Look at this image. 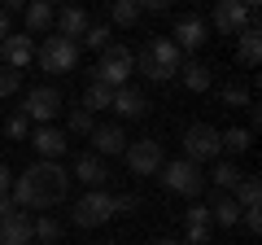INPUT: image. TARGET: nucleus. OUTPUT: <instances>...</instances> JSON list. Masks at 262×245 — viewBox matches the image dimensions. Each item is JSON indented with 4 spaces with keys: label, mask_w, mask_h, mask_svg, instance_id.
I'll list each match as a JSON object with an SVG mask.
<instances>
[{
    "label": "nucleus",
    "mask_w": 262,
    "mask_h": 245,
    "mask_svg": "<svg viewBox=\"0 0 262 245\" xmlns=\"http://www.w3.org/2000/svg\"><path fill=\"white\" fill-rule=\"evenodd\" d=\"M179 62H184V53H179L175 44H170L166 35L149 39V44L140 48V57H136V66H140L144 79H153V84H166V79H175Z\"/></svg>",
    "instance_id": "obj_2"
},
{
    "label": "nucleus",
    "mask_w": 262,
    "mask_h": 245,
    "mask_svg": "<svg viewBox=\"0 0 262 245\" xmlns=\"http://www.w3.org/2000/svg\"><path fill=\"white\" fill-rule=\"evenodd\" d=\"M75 179H83L88 189H105V179H110V167H105L101 153H83L75 162Z\"/></svg>",
    "instance_id": "obj_19"
},
{
    "label": "nucleus",
    "mask_w": 262,
    "mask_h": 245,
    "mask_svg": "<svg viewBox=\"0 0 262 245\" xmlns=\"http://www.w3.org/2000/svg\"><path fill=\"white\" fill-rule=\"evenodd\" d=\"M232 197H236V206H241V210L258 206V201H262V184H258V175H241V184L232 189Z\"/></svg>",
    "instance_id": "obj_23"
},
{
    "label": "nucleus",
    "mask_w": 262,
    "mask_h": 245,
    "mask_svg": "<svg viewBox=\"0 0 262 245\" xmlns=\"http://www.w3.org/2000/svg\"><path fill=\"white\" fill-rule=\"evenodd\" d=\"M48 5H57V0H48Z\"/></svg>",
    "instance_id": "obj_45"
},
{
    "label": "nucleus",
    "mask_w": 262,
    "mask_h": 245,
    "mask_svg": "<svg viewBox=\"0 0 262 245\" xmlns=\"http://www.w3.org/2000/svg\"><path fill=\"white\" fill-rule=\"evenodd\" d=\"M22 114H27L31 122H53L57 114H61V92H57V88H31L27 101H22Z\"/></svg>",
    "instance_id": "obj_9"
},
{
    "label": "nucleus",
    "mask_w": 262,
    "mask_h": 245,
    "mask_svg": "<svg viewBox=\"0 0 262 245\" xmlns=\"http://www.w3.org/2000/svg\"><path fill=\"white\" fill-rule=\"evenodd\" d=\"M158 245H179V241H158Z\"/></svg>",
    "instance_id": "obj_44"
},
{
    "label": "nucleus",
    "mask_w": 262,
    "mask_h": 245,
    "mask_svg": "<svg viewBox=\"0 0 262 245\" xmlns=\"http://www.w3.org/2000/svg\"><path fill=\"white\" fill-rule=\"evenodd\" d=\"M136 5H140V13H166L175 0H136Z\"/></svg>",
    "instance_id": "obj_38"
},
{
    "label": "nucleus",
    "mask_w": 262,
    "mask_h": 245,
    "mask_svg": "<svg viewBox=\"0 0 262 245\" xmlns=\"http://www.w3.org/2000/svg\"><path fill=\"white\" fill-rule=\"evenodd\" d=\"M249 27V9L241 0H214V31L219 35H241Z\"/></svg>",
    "instance_id": "obj_10"
},
{
    "label": "nucleus",
    "mask_w": 262,
    "mask_h": 245,
    "mask_svg": "<svg viewBox=\"0 0 262 245\" xmlns=\"http://www.w3.org/2000/svg\"><path fill=\"white\" fill-rule=\"evenodd\" d=\"M0 9H5V13H22V9H27V0H5Z\"/></svg>",
    "instance_id": "obj_40"
},
{
    "label": "nucleus",
    "mask_w": 262,
    "mask_h": 245,
    "mask_svg": "<svg viewBox=\"0 0 262 245\" xmlns=\"http://www.w3.org/2000/svg\"><path fill=\"white\" fill-rule=\"evenodd\" d=\"M101 62H96V84H105V88H122V84H131V66H136V57H131V48H122V44H105L101 48Z\"/></svg>",
    "instance_id": "obj_4"
},
{
    "label": "nucleus",
    "mask_w": 262,
    "mask_h": 245,
    "mask_svg": "<svg viewBox=\"0 0 262 245\" xmlns=\"http://www.w3.org/2000/svg\"><path fill=\"white\" fill-rule=\"evenodd\" d=\"M184 153H188V162H214L219 153H223L219 127H210V122H192V127L184 132Z\"/></svg>",
    "instance_id": "obj_7"
},
{
    "label": "nucleus",
    "mask_w": 262,
    "mask_h": 245,
    "mask_svg": "<svg viewBox=\"0 0 262 245\" xmlns=\"http://www.w3.org/2000/svg\"><path fill=\"white\" fill-rule=\"evenodd\" d=\"M122 158H127L131 175H158L162 162H166V153H162V140H131L127 149H122Z\"/></svg>",
    "instance_id": "obj_8"
},
{
    "label": "nucleus",
    "mask_w": 262,
    "mask_h": 245,
    "mask_svg": "<svg viewBox=\"0 0 262 245\" xmlns=\"http://www.w3.org/2000/svg\"><path fill=\"white\" fill-rule=\"evenodd\" d=\"M210 219H214L219 228H236V219H241V206H236L232 193H219V197L210 201Z\"/></svg>",
    "instance_id": "obj_22"
},
{
    "label": "nucleus",
    "mask_w": 262,
    "mask_h": 245,
    "mask_svg": "<svg viewBox=\"0 0 262 245\" xmlns=\"http://www.w3.org/2000/svg\"><path fill=\"white\" fill-rule=\"evenodd\" d=\"M0 57H5V66L27 70L31 62H35V44H31L27 31H22V35H5V39H0Z\"/></svg>",
    "instance_id": "obj_13"
},
{
    "label": "nucleus",
    "mask_w": 262,
    "mask_h": 245,
    "mask_svg": "<svg viewBox=\"0 0 262 245\" xmlns=\"http://www.w3.org/2000/svg\"><path fill=\"white\" fill-rule=\"evenodd\" d=\"M241 223H245V232H249V236H258V232H262V215H258V206L241 210Z\"/></svg>",
    "instance_id": "obj_37"
},
{
    "label": "nucleus",
    "mask_w": 262,
    "mask_h": 245,
    "mask_svg": "<svg viewBox=\"0 0 262 245\" xmlns=\"http://www.w3.org/2000/svg\"><path fill=\"white\" fill-rule=\"evenodd\" d=\"M110 110L118 114V118H144V114H149V96H144V88H131V84H122V88H114V101H110Z\"/></svg>",
    "instance_id": "obj_12"
},
{
    "label": "nucleus",
    "mask_w": 262,
    "mask_h": 245,
    "mask_svg": "<svg viewBox=\"0 0 262 245\" xmlns=\"http://www.w3.org/2000/svg\"><path fill=\"white\" fill-rule=\"evenodd\" d=\"M70 219H75L79 228H101V223H110V219H114V193H105V189H88L83 197L75 201Z\"/></svg>",
    "instance_id": "obj_6"
},
{
    "label": "nucleus",
    "mask_w": 262,
    "mask_h": 245,
    "mask_svg": "<svg viewBox=\"0 0 262 245\" xmlns=\"http://www.w3.org/2000/svg\"><path fill=\"white\" fill-rule=\"evenodd\" d=\"M206 39H210V22H206V18H196V13H188V18H179L175 39H170V44H175L179 53H196Z\"/></svg>",
    "instance_id": "obj_11"
},
{
    "label": "nucleus",
    "mask_w": 262,
    "mask_h": 245,
    "mask_svg": "<svg viewBox=\"0 0 262 245\" xmlns=\"http://www.w3.org/2000/svg\"><path fill=\"white\" fill-rule=\"evenodd\" d=\"M18 92H22V70L0 66V101H5V96H18Z\"/></svg>",
    "instance_id": "obj_29"
},
{
    "label": "nucleus",
    "mask_w": 262,
    "mask_h": 245,
    "mask_svg": "<svg viewBox=\"0 0 262 245\" xmlns=\"http://www.w3.org/2000/svg\"><path fill=\"white\" fill-rule=\"evenodd\" d=\"M5 132H9V140H22V136H31V118H27V114H13V118L9 122H5Z\"/></svg>",
    "instance_id": "obj_33"
},
{
    "label": "nucleus",
    "mask_w": 262,
    "mask_h": 245,
    "mask_svg": "<svg viewBox=\"0 0 262 245\" xmlns=\"http://www.w3.org/2000/svg\"><path fill=\"white\" fill-rule=\"evenodd\" d=\"M9 210H18V206H13V197H9V193H0V219L9 215Z\"/></svg>",
    "instance_id": "obj_41"
},
{
    "label": "nucleus",
    "mask_w": 262,
    "mask_h": 245,
    "mask_svg": "<svg viewBox=\"0 0 262 245\" xmlns=\"http://www.w3.org/2000/svg\"><path fill=\"white\" fill-rule=\"evenodd\" d=\"M262 31H258V13H249V27L241 31V44H236V57H241V66H258V57H262Z\"/></svg>",
    "instance_id": "obj_18"
},
{
    "label": "nucleus",
    "mask_w": 262,
    "mask_h": 245,
    "mask_svg": "<svg viewBox=\"0 0 262 245\" xmlns=\"http://www.w3.org/2000/svg\"><path fill=\"white\" fill-rule=\"evenodd\" d=\"M31 232H35V241H44V245L61 241V223H57L53 215H44V219H31Z\"/></svg>",
    "instance_id": "obj_28"
},
{
    "label": "nucleus",
    "mask_w": 262,
    "mask_h": 245,
    "mask_svg": "<svg viewBox=\"0 0 262 245\" xmlns=\"http://www.w3.org/2000/svg\"><path fill=\"white\" fill-rule=\"evenodd\" d=\"M92 145L101 158H114V153L127 149V132H122L118 122H101V127H92Z\"/></svg>",
    "instance_id": "obj_17"
},
{
    "label": "nucleus",
    "mask_w": 262,
    "mask_h": 245,
    "mask_svg": "<svg viewBox=\"0 0 262 245\" xmlns=\"http://www.w3.org/2000/svg\"><path fill=\"white\" fill-rule=\"evenodd\" d=\"M210 179H214V189H219V193H232L236 184H241V171H236V162H214Z\"/></svg>",
    "instance_id": "obj_26"
},
{
    "label": "nucleus",
    "mask_w": 262,
    "mask_h": 245,
    "mask_svg": "<svg viewBox=\"0 0 262 245\" xmlns=\"http://www.w3.org/2000/svg\"><path fill=\"white\" fill-rule=\"evenodd\" d=\"M53 27H57V35L75 39V35H83V31L92 27V18H88V9H79V5H70V9H61V13L53 18Z\"/></svg>",
    "instance_id": "obj_21"
},
{
    "label": "nucleus",
    "mask_w": 262,
    "mask_h": 245,
    "mask_svg": "<svg viewBox=\"0 0 262 245\" xmlns=\"http://www.w3.org/2000/svg\"><path fill=\"white\" fill-rule=\"evenodd\" d=\"M9 184H13V171L0 162V193H9Z\"/></svg>",
    "instance_id": "obj_39"
},
{
    "label": "nucleus",
    "mask_w": 262,
    "mask_h": 245,
    "mask_svg": "<svg viewBox=\"0 0 262 245\" xmlns=\"http://www.w3.org/2000/svg\"><path fill=\"white\" fill-rule=\"evenodd\" d=\"M223 105H232V110H236V105H249V88H245V84H227L223 88Z\"/></svg>",
    "instance_id": "obj_34"
},
{
    "label": "nucleus",
    "mask_w": 262,
    "mask_h": 245,
    "mask_svg": "<svg viewBox=\"0 0 262 245\" xmlns=\"http://www.w3.org/2000/svg\"><path fill=\"white\" fill-rule=\"evenodd\" d=\"M22 18H27V35H44V31L53 27L57 9L48 5V0H27V9H22Z\"/></svg>",
    "instance_id": "obj_20"
},
{
    "label": "nucleus",
    "mask_w": 262,
    "mask_h": 245,
    "mask_svg": "<svg viewBox=\"0 0 262 245\" xmlns=\"http://www.w3.org/2000/svg\"><path fill=\"white\" fill-rule=\"evenodd\" d=\"M175 79L188 88V92H206V88L214 84V66H206L201 57H188V62H179Z\"/></svg>",
    "instance_id": "obj_14"
},
{
    "label": "nucleus",
    "mask_w": 262,
    "mask_h": 245,
    "mask_svg": "<svg viewBox=\"0 0 262 245\" xmlns=\"http://www.w3.org/2000/svg\"><path fill=\"white\" fill-rule=\"evenodd\" d=\"M140 210V197L136 193H122V197H114V215H136Z\"/></svg>",
    "instance_id": "obj_36"
},
{
    "label": "nucleus",
    "mask_w": 262,
    "mask_h": 245,
    "mask_svg": "<svg viewBox=\"0 0 262 245\" xmlns=\"http://www.w3.org/2000/svg\"><path fill=\"white\" fill-rule=\"evenodd\" d=\"M92 110H83V105H75V110H70V132H79V136H92Z\"/></svg>",
    "instance_id": "obj_30"
},
{
    "label": "nucleus",
    "mask_w": 262,
    "mask_h": 245,
    "mask_svg": "<svg viewBox=\"0 0 262 245\" xmlns=\"http://www.w3.org/2000/svg\"><path fill=\"white\" fill-rule=\"evenodd\" d=\"M110 22L114 27H136L140 22V5L136 0H110Z\"/></svg>",
    "instance_id": "obj_24"
},
{
    "label": "nucleus",
    "mask_w": 262,
    "mask_h": 245,
    "mask_svg": "<svg viewBox=\"0 0 262 245\" xmlns=\"http://www.w3.org/2000/svg\"><path fill=\"white\" fill-rule=\"evenodd\" d=\"M31 145H35V153H39V158L57 162V158H61V153H66V145H70V140H66V136L57 132L53 122H39L35 132H31Z\"/></svg>",
    "instance_id": "obj_16"
},
{
    "label": "nucleus",
    "mask_w": 262,
    "mask_h": 245,
    "mask_svg": "<svg viewBox=\"0 0 262 245\" xmlns=\"http://www.w3.org/2000/svg\"><path fill=\"white\" fill-rule=\"evenodd\" d=\"M241 5H245L249 13H258V5H262V0H241Z\"/></svg>",
    "instance_id": "obj_43"
},
{
    "label": "nucleus",
    "mask_w": 262,
    "mask_h": 245,
    "mask_svg": "<svg viewBox=\"0 0 262 245\" xmlns=\"http://www.w3.org/2000/svg\"><path fill=\"white\" fill-rule=\"evenodd\" d=\"M158 179H162V184H166L170 193H179V197H196V193L206 189V175H201V162H188V158L162 162Z\"/></svg>",
    "instance_id": "obj_3"
},
{
    "label": "nucleus",
    "mask_w": 262,
    "mask_h": 245,
    "mask_svg": "<svg viewBox=\"0 0 262 245\" xmlns=\"http://www.w3.org/2000/svg\"><path fill=\"white\" fill-rule=\"evenodd\" d=\"M184 223H210V228H214V219H210V206H206V201H192V206L184 210Z\"/></svg>",
    "instance_id": "obj_35"
},
{
    "label": "nucleus",
    "mask_w": 262,
    "mask_h": 245,
    "mask_svg": "<svg viewBox=\"0 0 262 245\" xmlns=\"http://www.w3.org/2000/svg\"><path fill=\"white\" fill-rule=\"evenodd\" d=\"M5 35H9V13L0 9V39H5Z\"/></svg>",
    "instance_id": "obj_42"
},
{
    "label": "nucleus",
    "mask_w": 262,
    "mask_h": 245,
    "mask_svg": "<svg viewBox=\"0 0 262 245\" xmlns=\"http://www.w3.org/2000/svg\"><path fill=\"white\" fill-rule=\"evenodd\" d=\"M79 39H83V44H88V48L96 53V48H105V44H110V27H101V22H96V27H88V31H83Z\"/></svg>",
    "instance_id": "obj_31"
},
{
    "label": "nucleus",
    "mask_w": 262,
    "mask_h": 245,
    "mask_svg": "<svg viewBox=\"0 0 262 245\" xmlns=\"http://www.w3.org/2000/svg\"><path fill=\"white\" fill-rule=\"evenodd\" d=\"M184 245H210V223H184Z\"/></svg>",
    "instance_id": "obj_32"
},
{
    "label": "nucleus",
    "mask_w": 262,
    "mask_h": 245,
    "mask_svg": "<svg viewBox=\"0 0 262 245\" xmlns=\"http://www.w3.org/2000/svg\"><path fill=\"white\" fill-rule=\"evenodd\" d=\"M219 140H223V153H245L253 145V132L249 127H227V132H219Z\"/></svg>",
    "instance_id": "obj_25"
},
{
    "label": "nucleus",
    "mask_w": 262,
    "mask_h": 245,
    "mask_svg": "<svg viewBox=\"0 0 262 245\" xmlns=\"http://www.w3.org/2000/svg\"><path fill=\"white\" fill-rule=\"evenodd\" d=\"M9 197L18 210H53L70 197V175L61 171V162L39 158L35 167H27L22 175H13Z\"/></svg>",
    "instance_id": "obj_1"
},
{
    "label": "nucleus",
    "mask_w": 262,
    "mask_h": 245,
    "mask_svg": "<svg viewBox=\"0 0 262 245\" xmlns=\"http://www.w3.org/2000/svg\"><path fill=\"white\" fill-rule=\"evenodd\" d=\"M35 57H39V66L48 75H66V70L79 66V44L66 39V35H44V44L35 48Z\"/></svg>",
    "instance_id": "obj_5"
},
{
    "label": "nucleus",
    "mask_w": 262,
    "mask_h": 245,
    "mask_svg": "<svg viewBox=\"0 0 262 245\" xmlns=\"http://www.w3.org/2000/svg\"><path fill=\"white\" fill-rule=\"evenodd\" d=\"M31 241H35V232H31L27 210H9L0 219V245H31Z\"/></svg>",
    "instance_id": "obj_15"
},
{
    "label": "nucleus",
    "mask_w": 262,
    "mask_h": 245,
    "mask_svg": "<svg viewBox=\"0 0 262 245\" xmlns=\"http://www.w3.org/2000/svg\"><path fill=\"white\" fill-rule=\"evenodd\" d=\"M110 101H114V88H105V84H88V92H83V110H110Z\"/></svg>",
    "instance_id": "obj_27"
}]
</instances>
